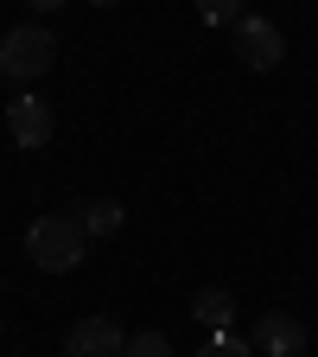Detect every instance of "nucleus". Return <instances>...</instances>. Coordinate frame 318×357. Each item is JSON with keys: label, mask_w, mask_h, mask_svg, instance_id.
<instances>
[{"label": "nucleus", "mask_w": 318, "mask_h": 357, "mask_svg": "<svg viewBox=\"0 0 318 357\" xmlns=\"http://www.w3.org/2000/svg\"><path fill=\"white\" fill-rule=\"evenodd\" d=\"M26 255L45 268V275H70V268H83V255H89V236H83L77 217H32Z\"/></svg>", "instance_id": "nucleus-1"}, {"label": "nucleus", "mask_w": 318, "mask_h": 357, "mask_svg": "<svg viewBox=\"0 0 318 357\" xmlns=\"http://www.w3.org/2000/svg\"><path fill=\"white\" fill-rule=\"evenodd\" d=\"M51 64H58V38L45 32L38 20H32V26H13L7 38H0V77H13V83H38Z\"/></svg>", "instance_id": "nucleus-2"}, {"label": "nucleus", "mask_w": 318, "mask_h": 357, "mask_svg": "<svg viewBox=\"0 0 318 357\" xmlns=\"http://www.w3.org/2000/svg\"><path fill=\"white\" fill-rule=\"evenodd\" d=\"M236 58H242L248 70H274V64L287 58L280 26H274V20H261V13H242V20H236Z\"/></svg>", "instance_id": "nucleus-3"}, {"label": "nucleus", "mask_w": 318, "mask_h": 357, "mask_svg": "<svg viewBox=\"0 0 318 357\" xmlns=\"http://www.w3.org/2000/svg\"><path fill=\"white\" fill-rule=\"evenodd\" d=\"M7 134H13V147H51V134H58V115L45 96H13L7 102Z\"/></svg>", "instance_id": "nucleus-4"}, {"label": "nucleus", "mask_w": 318, "mask_h": 357, "mask_svg": "<svg viewBox=\"0 0 318 357\" xmlns=\"http://www.w3.org/2000/svg\"><path fill=\"white\" fill-rule=\"evenodd\" d=\"M127 351V332L109 319V312H89L64 332V357H121Z\"/></svg>", "instance_id": "nucleus-5"}, {"label": "nucleus", "mask_w": 318, "mask_h": 357, "mask_svg": "<svg viewBox=\"0 0 318 357\" xmlns=\"http://www.w3.org/2000/svg\"><path fill=\"white\" fill-rule=\"evenodd\" d=\"M248 344H255V357H299L305 351V326L293 312H261L248 326Z\"/></svg>", "instance_id": "nucleus-6"}, {"label": "nucleus", "mask_w": 318, "mask_h": 357, "mask_svg": "<svg viewBox=\"0 0 318 357\" xmlns=\"http://www.w3.org/2000/svg\"><path fill=\"white\" fill-rule=\"evenodd\" d=\"M191 312H198L204 332H230V326H236V294H230V287H204V294L191 300Z\"/></svg>", "instance_id": "nucleus-7"}, {"label": "nucleus", "mask_w": 318, "mask_h": 357, "mask_svg": "<svg viewBox=\"0 0 318 357\" xmlns=\"http://www.w3.org/2000/svg\"><path fill=\"white\" fill-rule=\"evenodd\" d=\"M77 223H83V236H115L121 223H127V211H121L115 198H89V204L77 211Z\"/></svg>", "instance_id": "nucleus-8"}, {"label": "nucleus", "mask_w": 318, "mask_h": 357, "mask_svg": "<svg viewBox=\"0 0 318 357\" xmlns=\"http://www.w3.org/2000/svg\"><path fill=\"white\" fill-rule=\"evenodd\" d=\"M198 357H255V344L236 338V332H210V338L198 344Z\"/></svg>", "instance_id": "nucleus-9"}, {"label": "nucleus", "mask_w": 318, "mask_h": 357, "mask_svg": "<svg viewBox=\"0 0 318 357\" xmlns=\"http://www.w3.org/2000/svg\"><path fill=\"white\" fill-rule=\"evenodd\" d=\"M121 357H172V338L166 332H127V351Z\"/></svg>", "instance_id": "nucleus-10"}, {"label": "nucleus", "mask_w": 318, "mask_h": 357, "mask_svg": "<svg viewBox=\"0 0 318 357\" xmlns=\"http://www.w3.org/2000/svg\"><path fill=\"white\" fill-rule=\"evenodd\" d=\"M198 20L204 26H236L242 20V0H198Z\"/></svg>", "instance_id": "nucleus-11"}, {"label": "nucleus", "mask_w": 318, "mask_h": 357, "mask_svg": "<svg viewBox=\"0 0 318 357\" xmlns=\"http://www.w3.org/2000/svg\"><path fill=\"white\" fill-rule=\"evenodd\" d=\"M26 7H32V13H58L64 0H26Z\"/></svg>", "instance_id": "nucleus-12"}, {"label": "nucleus", "mask_w": 318, "mask_h": 357, "mask_svg": "<svg viewBox=\"0 0 318 357\" xmlns=\"http://www.w3.org/2000/svg\"><path fill=\"white\" fill-rule=\"evenodd\" d=\"M0 338H7V319H0Z\"/></svg>", "instance_id": "nucleus-13"}, {"label": "nucleus", "mask_w": 318, "mask_h": 357, "mask_svg": "<svg viewBox=\"0 0 318 357\" xmlns=\"http://www.w3.org/2000/svg\"><path fill=\"white\" fill-rule=\"evenodd\" d=\"M96 7H115V0H96Z\"/></svg>", "instance_id": "nucleus-14"}]
</instances>
